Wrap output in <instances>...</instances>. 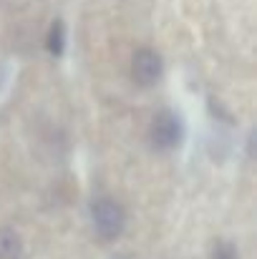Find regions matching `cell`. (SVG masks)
I'll return each instance as SVG.
<instances>
[{"instance_id": "4", "label": "cell", "mask_w": 257, "mask_h": 259, "mask_svg": "<svg viewBox=\"0 0 257 259\" xmlns=\"http://www.w3.org/2000/svg\"><path fill=\"white\" fill-rule=\"evenodd\" d=\"M23 254V242L13 229H0V259H20Z\"/></svg>"}, {"instance_id": "6", "label": "cell", "mask_w": 257, "mask_h": 259, "mask_svg": "<svg viewBox=\"0 0 257 259\" xmlns=\"http://www.w3.org/2000/svg\"><path fill=\"white\" fill-rule=\"evenodd\" d=\"M212 259H237V249L227 242H219L212 252Z\"/></svg>"}, {"instance_id": "3", "label": "cell", "mask_w": 257, "mask_h": 259, "mask_svg": "<svg viewBox=\"0 0 257 259\" xmlns=\"http://www.w3.org/2000/svg\"><path fill=\"white\" fill-rule=\"evenodd\" d=\"M131 76L139 86H154L162 76V58L149 48L136 51L131 61Z\"/></svg>"}, {"instance_id": "5", "label": "cell", "mask_w": 257, "mask_h": 259, "mask_svg": "<svg viewBox=\"0 0 257 259\" xmlns=\"http://www.w3.org/2000/svg\"><path fill=\"white\" fill-rule=\"evenodd\" d=\"M63 43H66V30H63V23L56 20L51 25V30H48V43H46L51 56H61L63 53Z\"/></svg>"}, {"instance_id": "1", "label": "cell", "mask_w": 257, "mask_h": 259, "mask_svg": "<svg viewBox=\"0 0 257 259\" xmlns=\"http://www.w3.org/2000/svg\"><path fill=\"white\" fill-rule=\"evenodd\" d=\"M91 217H93V227H96L98 237H103V239H116L124 232V224H126L124 209L111 199L96 201L91 206Z\"/></svg>"}, {"instance_id": "2", "label": "cell", "mask_w": 257, "mask_h": 259, "mask_svg": "<svg viewBox=\"0 0 257 259\" xmlns=\"http://www.w3.org/2000/svg\"><path fill=\"white\" fill-rule=\"evenodd\" d=\"M181 139V126L176 121V116L169 111H162L154 116L152 126H149V141L157 151H169L179 144Z\"/></svg>"}]
</instances>
